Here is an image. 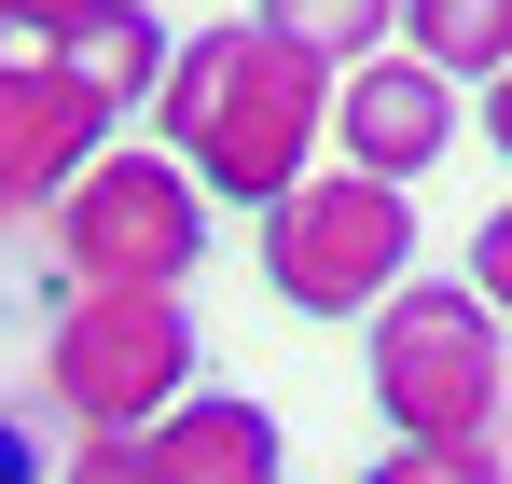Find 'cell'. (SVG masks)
<instances>
[{
  "mask_svg": "<svg viewBox=\"0 0 512 484\" xmlns=\"http://www.w3.org/2000/svg\"><path fill=\"white\" fill-rule=\"evenodd\" d=\"M167 153L194 166V194L208 208H277V194H305L319 180V139H333V70H305L291 42H263L250 14H222V28H180V70H167Z\"/></svg>",
  "mask_w": 512,
  "mask_h": 484,
  "instance_id": "cell-1",
  "label": "cell"
},
{
  "mask_svg": "<svg viewBox=\"0 0 512 484\" xmlns=\"http://www.w3.org/2000/svg\"><path fill=\"white\" fill-rule=\"evenodd\" d=\"M360 374L388 443H499L512 415V332L471 277H402L374 319H360Z\"/></svg>",
  "mask_w": 512,
  "mask_h": 484,
  "instance_id": "cell-2",
  "label": "cell"
},
{
  "mask_svg": "<svg viewBox=\"0 0 512 484\" xmlns=\"http://www.w3.org/2000/svg\"><path fill=\"white\" fill-rule=\"evenodd\" d=\"M42 222H56L70 291H194V263H208V194L167 139H111Z\"/></svg>",
  "mask_w": 512,
  "mask_h": 484,
  "instance_id": "cell-3",
  "label": "cell"
},
{
  "mask_svg": "<svg viewBox=\"0 0 512 484\" xmlns=\"http://www.w3.org/2000/svg\"><path fill=\"white\" fill-rule=\"evenodd\" d=\"M42 402L70 429H167L194 402V305L180 291H70L42 332Z\"/></svg>",
  "mask_w": 512,
  "mask_h": 484,
  "instance_id": "cell-4",
  "label": "cell"
},
{
  "mask_svg": "<svg viewBox=\"0 0 512 484\" xmlns=\"http://www.w3.org/2000/svg\"><path fill=\"white\" fill-rule=\"evenodd\" d=\"M263 236V291L291 319H374L402 277H416V194L360 180V166H319L305 194H277L250 222Z\"/></svg>",
  "mask_w": 512,
  "mask_h": 484,
  "instance_id": "cell-5",
  "label": "cell"
},
{
  "mask_svg": "<svg viewBox=\"0 0 512 484\" xmlns=\"http://www.w3.org/2000/svg\"><path fill=\"white\" fill-rule=\"evenodd\" d=\"M457 83L429 70V56H374V70H346L333 83V153L360 166V180H388V194H416L429 166L457 153Z\"/></svg>",
  "mask_w": 512,
  "mask_h": 484,
  "instance_id": "cell-6",
  "label": "cell"
},
{
  "mask_svg": "<svg viewBox=\"0 0 512 484\" xmlns=\"http://www.w3.org/2000/svg\"><path fill=\"white\" fill-rule=\"evenodd\" d=\"M97 153H111V111L84 97V70L14 42V56H0V194H14V208H56Z\"/></svg>",
  "mask_w": 512,
  "mask_h": 484,
  "instance_id": "cell-7",
  "label": "cell"
},
{
  "mask_svg": "<svg viewBox=\"0 0 512 484\" xmlns=\"http://www.w3.org/2000/svg\"><path fill=\"white\" fill-rule=\"evenodd\" d=\"M153 484H291V443L250 388H194V402L153 429Z\"/></svg>",
  "mask_w": 512,
  "mask_h": 484,
  "instance_id": "cell-8",
  "label": "cell"
},
{
  "mask_svg": "<svg viewBox=\"0 0 512 484\" xmlns=\"http://www.w3.org/2000/svg\"><path fill=\"white\" fill-rule=\"evenodd\" d=\"M56 56H70V70H84V97L111 111V125H125V111H153V97H167L180 28L153 14V0H97V14L70 28V42H56Z\"/></svg>",
  "mask_w": 512,
  "mask_h": 484,
  "instance_id": "cell-9",
  "label": "cell"
},
{
  "mask_svg": "<svg viewBox=\"0 0 512 484\" xmlns=\"http://www.w3.org/2000/svg\"><path fill=\"white\" fill-rule=\"evenodd\" d=\"M250 28L263 42H291V56H305V70H374V56H388V42H402V0H250Z\"/></svg>",
  "mask_w": 512,
  "mask_h": 484,
  "instance_id": "cell-10",
  "label": "cell"
},
{
  "mask_svg": "<svg viewBox=\"0 0 512 484\" xmlns=\"http://www.w3.org/2000/svg\"><path fill=\"white\" fill-rule=\"evenodd\" d=\"M402 56H429L443 83H499L512 70V0H402Z\"/></svg>",
  "mask_w": 512,
  "mask_h": 484,
  "instance_id": "cell-11",
  "label": "cell"
},
{
  "mask_svg": "<svg viewBox=\"0 0 512 484\" xmlns=\"http://www.w3.org/2000/svg\"><path fill=\"white\" fill-rule=\"evenodd\" d=\"M360 484H512V457L499 443H388Z\"/></svg>",
  "mask_w": 512,
  "mask_h": 484,
  "instance_id": "cell-12",
  "label": "cell"
},
{
  "mask_svg": "<svg viewBox=\"0 0 512 484\" xmlns=\"http://www.w3.org/2000/svg\"><path fill=\"white\" fill-rule=\"evenodd\" d=\"M56 484H153V429H70Z\"/></svg>",
  "mask_w": 512,
  "mask_h": 484,
  "instance_id": "cell-13",
  "label": "cell"
},
{
  "mask_svg": "<svg viewBox=\"0 0 512 484\" xmlns=\"http://www.w3.org/2000/svg\"><path fill=\"white\" fill-rule=\"evenodd\" d=\"M471 291H485V305L512 319V194L485 208V222H471Z\"/></svg>",
  "mask_w": 512,
  "mask_h": 484,
  "instance_id": "cell-14",
  "label": "cell"
},
{
  "mask_svg": "<svg viewBox=\"0 0 512 484\" xmlns=\"http://www.w3.org/2000/svg\"><path fill=\"white\" fill-rule=\"evenodd\" d=\"M97 0H0V28H14V42H28V56H56V42H70V28H84Z\"/></svg>",
  "mask_w": 512,
  "mask_h": 484,
  "instance_id": "cell-15",
  "label": "cell"
},
{
  "mask_svg": "<svg viewBox=\"0 0 512 484\" xmlns=\"http://www.w3.org/2000/svg\"><path fill=\"white\" fill-rule=\"evenodd\" d=\"M0 484H56V443H42L14 402H0Z\"/></svg>",
  "mask_w": 512,
  "mask_h": 484,
  "instance_id": "cell-16",
  "label": "cell"
},
{
  "mask_svg": "<svg viewBox=\"0 0 512 484\" xmlns=\"http://www.w3.org/2000/svg\"><path fill=\"white\" fill-rule=\"evenodd\" d=\"M471 125H485V153H499V166H512V70H499V83H485V111H471Z\"/></svg>",
  "mask_w": 512,
  "mask_h": 484,
  "instance_id": "cell-17",
  "label": "cell"
},
{
  "mask_svg": "<svg viewBox=\"0 0 512 484\" xmlns=\"http://www.w3.org/2000/svg\"><path fill=\"white\" fill-rule=\"evenodd\" d=\"M0 222H14V194H0Z\"/></svg>",
  "mask_w": 512,
  "mask_h": 484,
  "instance_id": "cell-18",
  "label": "cell"
},
{
  "mask_svg": "<svg viewBox=\"0 0 512 484\" xmlns=\"http://www.w3.org/2000/svg\"><path fill=\"white\" fill-rule=\"evenodd\" d=\"M0 56H14V28H0Z\"/></svg>",
  "mask_w": 512,
  "mask_h": 484,
  "instance_id": "cell-19",
  "label": "cell"
}]
</instances>
